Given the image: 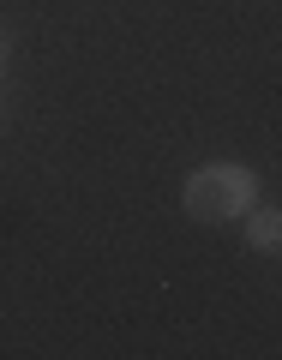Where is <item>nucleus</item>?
Instances as JSON below:
<instances>
[{"label": "nucleus", "instance_id": "obj_2", "mask_svg": "<svg viewBox=\"0 0 282 360\" xmlns=\"http://www.w3.org/2000/svg\"><path fill=\"white\" fill-rule=\"evenodd\" d=\"M276 240H282V217L264 210V205H252L246 210V246L252 252H276Z\"/></svg>", "mask_w": 282, "mask_h": 360}, {"label": "nucleus", "instance_id": "obj_1", "mask_svg": "<svg viewBox=\"0 0 282 360\" xmlns=\"http://www.w3.org/2000/svg\"><path fill=\"white\" fill-rule=\"evenodd\" d=\"M180 198H186V210L198 222H234L258 205V174L241 162H205V168L186 174V193Z\"/></svg>", "mask_w": 282, "mask_h": 360}]
</instances>
